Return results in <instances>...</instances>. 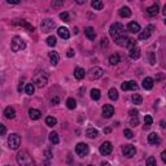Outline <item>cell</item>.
<instances>
[{"label":"cell","mask_w":166,"mask_h":166,"mask_svg":"<svg viewBox=\"0 0 166 166\" xmlns=\"http://www.w3.org/2000/svg\"><path fill=\"white\" fill-rule=\"evenodd\" d=\"M16 160H17V164L20 166H35L34 158L27 151H20L16 156Z\"/></svg>","instance_id":"6da1fadb"},{"label":"cell","mask_w":166,"mask_h":166,"mask_svg":"<svg viewBox=\"0 0 166 166\" xmlns=\"http://www.w3.org/2000/svg\"><path fill=\"white\" fill-rule=\"evenodd\" d=\"M109 32H110V36L114 39V42L117 39H119V38H122V36L126 35L125 34V27H123L122 24H119V22H114V24L110 26Z\"/></svg>","instance_id":"7a4b0ae2"},{"label":"cell","mask_w":166,"mask_h":166,"mask_svg":"<svg viewBox=\"0 0 166 166\" xmlns=\"http://www.w3.org/2000/svg\"><path fill=\"white\" fill-rule=\"evenodd\" d=\"M47 82H48V74L46 71H38V73H35L34 77H32V85L35 87L42 88L47 85Z\"/></svg>","instance_id":"3957f363"},{"label":"cell","mask_w":166,"mask_h":166,"mask_svg":"<svg viewBox=\"0 0 166 166\" xmlns=\"http://www.w3.org/2000/svg\"><path fill=\"white\" fill-rule=\"evenodd\" d=\"M25 47H26V43L22 40L21 36H13L12 42H10V49L13 52H18L21 49H24Z\"/></svg>","instance_id":"277c9868"},{"label":"cell","mask_w":166,"mask_h":166,"mask_svg":"<svg viewBox=\"0 0 166 166\" xmlns=\"http://www.w3.org/2000/svg\"><path fill=\"white\" fill-rule=\"evenodd\" d=\"M8 145L10 149H18L21 145V136L17 134H10L8 136Z\"/></svg>","instance_id":"5b68a950"},{"label":"cell","mask_w":166,"mask_h":166,"mask_svg":"<svg viewBox=\"0 0 166 166\" xmlns=\"http://www.w3.org/2000/svg\"><path fill=\"white\" fill-rule=\"evenodd\" d=\"M115 43H117L119 47H127V48H131V47L135 46V40L131 39V38H129L127 35H125L122 38H119V39H117V40H115Z\"/></svg>","instance_id":"8992f818"},{"label":"cell","mask_w":166,"mask_h":166,"mask_svg":"<svg viewBox=\"0 0 166 166\" xmlns=\"http://www.w3.org/2000/svg\"><path fill=\"white\" fill-rule=\"evenodd\" d=\"M104 74V71L101 68H99V66H95V68H92L90 71H88V78L91 81H96V79H100Z\"/></svg>","instance_id":"52a82bcc"},{"label":"cell","mask_w":166,"mask_h":166,"mask_svg":"<svg viewBox=\"0 0 166 166\" xmlns=\"http://www.w3.org/2000/svg\"><path fill=\"white\" fill-rule=\"evenodd\" d=\"M75 152L78 156L81 157H85L88 154V152H90V148H88V145L86 144V143H78L75 147Z\"/></svg>","instance_id":"ba28073f"},{"label":"cell","mask_w":166,"mask_h":166,"mask_svg":"<svg viewBox=\"0 0 166 166\" xmlns=\"http://www.w3.org/2000/svg\"><path fill=\"white\" fill-rule=\"evenodd\" d=\"M12 25L13 26H18V27H24V29H26L27 31H34L35 29H34V26L32 25H30L27 21H25V20H14L13 22H12Z\"/></svg>","instance_id":"9c48e42d"},{"label":"cell","mask_w":166,"mask_h":166,"mask_svg":"<svg viewBox=\"0 0 166 166\" xmlns=\"http://www.w3.org/2000/svg\"><path fill=\"white\" fill-rule=\"evenodd\" d=\"M112 151H113V145L110 141H104L100 145V148H99V152H100L103 156H108V154L112 153Z\"/></svg>","instance_id":"30bf717a"},{"label":"cell","mask_w":166,"mask_h":166,"mask_svg":"<svg viewBox=\"0 0 166 166\" xmlns=\"http://www.w3.org/2000/svg\"><path fill=\"white\" fill-rule=\"evenodd\" d=\"M53 27H55V22L51 18H46V20L42 22V25H40L42 32H49V31H52Z\"/></svg>","instance_id":"8fae6325"},{"label":"cell","mask_w":166,"mask_h":166,"mask_svg":"<svg viewBox=\"0 0 166 166\" xmlns=\"http://www.w3.org/2000/svg\"><path fill=\"white\" fill-rule=\"evenodd\" d=\"M122 152H123V156H126L127 158H131V157H134L135 156V153H136V149L134 145H125L122 148Z\"/></svg>","instance_id":"7c38bea8"},{"label":"cell","mask_w":166,"mask_h":166,"mask_svg":"<svg viewBox=\"0 0 166 166\" xmlns=\"http://www.w3.org/2000/svg\"><path fill=\"white\" fill-rule=\"evenodd\" d=\"M154 30V26H152V25H149V26H147L145 27V30L144 31H141L140 34H139V39L140 40H145V39H148L149 36H151V34H152V31Z\"/></svg>","instance_id":"4fadbf2b"},{"label":"cell","mask_w":166,"mask_h":166,"mask_svg":"<svg viewBox=\"0 0 166 166\" xmlns=\"http://www.w3.org/2000/svg\"><path fill=\"white\" fill-rule=\"evenodd\" d=\"M123 91H129V90H132V91H136L138 90V85L134 82V81H129V82H123L122 86H121Z\"/></svg>","instance_id":"5bb4252c"},{"label":"cell","mask_w":166,"mask_h":166,"mask_svg":"<svg viewBox=\"0 0 166 166\" xmlns=\"http://www.w3.org/2000/svg\"><path fill=\"white\" fill-rule=\"evenodd\" d=\"M113 114H114L113 105H110V104L104 105V108H103V115H104V117H105V118H110Z\"/></svg>","instance_id":"9a60e30c"},{"label":"cell","mask_w":166,"mask_h":166,"mask_svg":"<svg viewBox=\"0 0 166 166\" xmlns=\"http://www.w3.org/2000/svg\"><path fill=\"white\" fill-rule=\"evenodd\" d=\"M148 143L152 145H158L160 143H161V139H160V136L156 132H151V134L148 135Z\"/></svg>","instance_id":"2e32d148"},{"label":"cell","mask_w":166,"mask_h":166,"mask_svg":"<svg viewBox=\"0 0 166 166\" xmlns=\"http://www.w3.org/2000/svg\"><path fill=\"white\" fill-rule=\"evenodd\" d=\"M129 56H130V58H132V60H138V58L140 57V49L138 48L136 46L131 47L130 51H129Z\"/></svg>","instance_id":"e0dca14e"},{"label":"cell","mask_w":166,"mask_h":166,"mask_svg":"<svg viewBox=\"0 0 166 166\" xmlns=\"http://www.w3.org/2000/svg\"><path fill=\"white\" fill-rule=\"evenodd\" d=\"M85 34H86V36H87L90 40H93V39L96 38L95 29H93V27H91V26H87V27H86V29H85Z\"/></svg>","instance_id":"ac0fdd59"},{"label":"cell","mask_w":166,"mask_h":166,"mask_svg":"<svg viewBox=\"0 0 166 166\" xmlns=\"http://www.w3.org/2000/svg\"><path fill=\"white\" fill-rule=\"evenodd\" d=\"M153 85H154L153 79L151 78V77H147V78L143 79V85H141V86H143V88H144V90H152Z\"/></svg>","instance_id":"d6986e66"},{"label":"cell","mask_w":166,"mask_h":166,"mask_svg":"<svg viewBox=\"0 0 166 166\" xmlns=\"http://www.w3.org/2000/svg\"><path fill=\"white\" fill-rule=\"evenodd\" d=\"M4 115L7 119H13L16 117V110L12 108V107H7L4 110Z\"/></svg>","instance_id":"ffe728a7"},{"label":"cell","mask_w":166,"mask_h":166,"mask_svg":"<svg viewBox=\"0 0 166 166\" xmlns=\"http://www.w3.org/2000/svg\"><path fill=\"white\" fill-rule=\"evenodd\" d=\"M127 30L131 31V32H139L140 31V25L135 21H131L129 25H127Z\"/></svg>","instance_id":"44dd1931"},{"label":"cell","mask_w":166,"mask_h":166,"mask_svg":"<svg viewBox=\"0 0 166 166\" xmlns=\"http://www.w3.org/2000/svg\"><path fill=\"white\" fill-rule=\"evenodd\" d=\"M29 117L31 118V119H34V121H36V119H39L40 117H42V112L40 110H38V109H30L29 110Z\"/></svg>","instance_id":"7402d4cb"},{"label":"cell","mask_w":166,"mask_h":166,"mask_svg":"<svg viewBox=\"0 0 166 166\" xmlns=\"http://www.w3.org/2000/svg\"><path fill=\"white\" fill-rule=\"evenodd\" d=\"M57 34H58L60 38H62V39H65V40L70 38V32H69V30L66 29V27H60L58 31H57Z\"/></svg>","instance_id":"603a6c76"},{"label":"cell","mask_w":166,"mask_h":166,"mask_svg":"<svg viewBox=\"0 0 166 166\" xmlns=\"http://www.w3.org/2000/svg\"><path fill=\"white\" fill-rule=\"evenodd\" d=\"M74 77L77 79H83L86 77V70L83 68H75L74 70Z\"/></svg>","instance_id":"cb8c5ba5"},{"label":"cell","mask_w":166,"mask_h":166,"mask_svg":"<svg viewBox=\"0 0 166 166\" xmlns=\"http://www.w3.org/2000/svg\"><path fill=\"white\" fill-rule=\"evenodd\" d=\"M157 13H158V5L157 4H153V5H151V7L147 8V14L151 16V17L156 16Z\"/></svg>","instance_id":"d4e9b609"},{"label":"cell","mask_w":166,"mask_h":166,"mask_svg":"<svg viewBox=\"0 0 166 166\" xmlns=\"http://www.w3.org/2000/svg\"><path fill=\"white\" fill-rule=\"evenodd\" d=\"M119 16L121 17H123V18H127V17H130L131 16V9L129 8V7H122L119 9Z\"/></svg>","instance_id":"484cf974"},{"label":"cell","mask_w":166,"mask_h":166,"mask_svg":"<svg viewBox=\"0 0 166 166\" xmlns=\"http://www.w3.org/2000/svg\"><path fill=\"white\" fill-rule=\"evenodd\" d=\"M49 141H51L52 144H58L60 143V136L56 131H52L51 134H49Z\"/></svg>","instance_id":"4316f807"},{"label":"cell","mask_w":166,"mask_h":166,"mask_svg":"<svg viewBox=\"0 0 166 166\" xmlns=\"http://www.w3.org/2000/svg\"><path fill=\"white\" fill-rule=\"evenodd\" d=\"M86 135H87V138H90V139H95V138H97L99 132H97L96 129H93V127H90V129L86 131Z\"/></svg>","instance_id":"83f0119b"},{"label":"cell","mask_w":166,"mask_h":166,"mask_svg":"<svg viewBox=\"0 0 166 166\" xmlns=\"http://www.w3.org/2000/svg\"><path fill=\"white\" fill-rule=\"evenodd\" d=\"M49 60H51V64L53 66H56L58 62V55L57 52H49Z\"/></svg>","instance_id":"f1b7e54d"},{"label":"cell","mask_w":166,"mask_h":166,"mask_svg":"<svg viewBox=\"0 0 166 166\" xmlns=\"http://www.w3.org/2000/svg\"><path fill=\"white\" fill-rule=\"evenodd\" d=\"M108 96L110 100H118V91L115 90V88H110L108 92Z\"/></svg>","instance_id":"f546056e"},{"label":"cell","mask_w":166,"mask_h":166,"mask_svg":"<svg viewBox=\"0 0 166 166\" xmlns=\"http://www.w3.org/2000/svg\"><path fill=\"white\" fill-rule=\"evenodd\" d=\"M91 7H92L93 9L100 10V9H103V8H104V3H103V2H100V0H93V2L91 3Z\"/></svg>","instance_id":"4dcf8cb0"},{"label":"cell","mask_w":166,"mask_h":166,"mask_svg":"<svg viewBox=\"0 0 166 166\" xmlns=\"http://www.w3.org/2000/svg\"><path fill=\"white\" fill-rule=\"evenodd\" d=\"M100 97H101L100 91H99L97 88H92V90H91V99H92V100H99Z\"/></svg>","instance_id":"1f68e13d"},{"label":"cell","mask_w":166,"mask_h":166,"mask_svg":"<svg viewBox=\"0 0 166 166\" xmlns=\"http://www.w3.org/2000/svg\"><path fill=\"white\" fill-rule=\"evenodd\" d=\"M66 107H68V109H75V108H77V101H75V99L69 97L68 100H66Z\"/></svg>","instance_id":"d6a6232c"},{"label":"cell","mask_w":166,"mask_h":166,"mask_svg":"<svg viewBox=\"0 0 166 166\" xmlns=\"http://www.w3.org/2000/svg\"><path fill=\"white\" fill-rule=\"evenodd\" d=\"M119 55H117V53H115V55H112V56H110L109 57V64L110 65H117L118 62H119Z\"/></svg>","instance_id":"836d02e7"},{"label":"cell","mask_w":166,"mask_h":166,"mask_svg":"<svg viewBox=\"0 0 166 166\" xmlns=\"http://www.w3.org/2000/svg\"><path fill=\"white\" fill-rule=\"evenodd\" d=\"M35 91V86L32 85V83H27L26 87H25V92L27 93V95H32Z\"/></svg>","instance_id":"e575fe53"},{"label":"cell","mask_w":166,"mask_h":166,"mask_svg":"<svg viewBox=\"0 0 166 166\" xmlns=\"http://www.w3.org/2000/svg\"><path fill=\"white\" fill-rule=\"evenodd\" d=\"M46 123H47V126H49V127H53V126H56V123H57V119L55 118V117H47L46 118Z\"/></svg>","instance_id":"d590c367"},{"label":"cell","mask_w":166,"mask_h":166,"mask_svg":"<svg viewBox=\"0 0 166 166\" xmlns=\"http://www.w3.org/2000/svg\"><path fill=\"white\" fill-rule=\"evenodd\" d=\"M56 43H57V40H56V36H48L47 38V44H48V46L49 47H55V46H56Z\"/></svg>","instance_id":"8d00e7d4"},{"label":"cell","mask_w":166,"mask_h":166,"mask_svg":"<svg viewBox=\"0 0 166 166\" xmlns=\"http://www.w3.org/2000/svg\"><path fill=\"white\" fill-rule=\"evenodd\" d=\"M143 101V97L140 95H138V93H135L134 96H132V103H134L135 105H140Z\"/></svg>","instance_id":"74e56055"},{"label":"cell","mask_w":166,"mask_h":166,"mask_svg":"<svg viewBox=\"0 0 166 166\" xmlns=\"http://www.w3.org/2000/svg\"><path fill=\"white\" fill-rule=\"evenodd\" d=\"M144 123H145L144 129H145V127H149V126L153 123V118L151 117V115H145V117H144Z\"/></svg>","instance_id":"f35d334b"},{"label":"cell","mask_w":166,"mask_h":166,"mask_svg":"<svg viewBox=\"0 0 166 166\" xmlns=\"http://www.w3.org/2000/svg\"><path fill=\"white\" fill-rule=\"evenodd\" d=\"M147 166H157L156 158H154V157H148L147 158Z\"/></svg>","instance_id":"ab89813d"},{"label":"cell","mask_w":166,"mask_h":166,"mask_svg":"<svg viewBox=\"0 0 166 166\" xmlns=\"http://www.w3.org/2000/svg\"><path fill=\"white\" fill-rule=\"evenodd\" d=\"M123 134H125V136L127 138V139H132V138H134V134H132V131L129 130V129H125Z\"/></svg>","instance_id":"60d3db41"},{"label":"cell","mask_w":166,"mask_h":166,"mask_svg":"<svg viewBox=\"0 0 166 166\" xmlns=\"http://www.w3.org/2000/svg\"><path fill=\"white\" fill-rule=\"evenodd\" d=\"M60 18H61L64 22H69V14H68V12L60 13Z\"/></svg>","instance_id":"b9f144b4"},{"label":"cell","mask_w":166,"mask_h":166,"mask_svg":"<svg viewBox=\"0 0 166 166\" xmlns=\"http://www.w3.org/2000/svg\"><path fill=\"white\" fill-rule=\"evenodd\" d=\"M130 123H131V126H138V125H139V118H138V117H131Z\"/></svg>","instance_id":"7bdbcfd3"},{"label":"cell","mask_w":166,"mask_h":166,"mask_svg":"<svg viewBox=\"0 0 166 166\" xmlns=\"http://www.w3.org/2000/svg\"><path fill=\"white\" fill-rule=\"evenodd\" d=\"M5 132H7V127H5L3 123H0V136L5 135Z\"/></svg>","instance_id":"ee69618b"},{"label":"cell","mask_w":166,"mask_h":166,"mask_svg":"<svg viewBox=\"0 0 166 166\" xmlns=\"http://www.w3.org/2000/svg\"><path fill=\"white\" fill-rule=\"evenodd\" d=\"M101 47H108V38H103L101 39Z\"/></svg>","instance_id":"f6af8a7d"},{"label":"cell","mask_w":166,"mask_h":166,"mask_svg":"<svg viewBox=\"0 0 166 166\" xmlns=\"http://www.w3.org/2000/svg\"><path fill=\"white\" fill-rule=\"evenodd\" d=\"M57 7H62V2H55V3H52V8H57Z\"/></svg>","instance_id":"bcb514c9"},{"label":"cell","mask_w":166,"mask_h":166,"mask_svg":"<svg viewBox=\"0 0 166 166\" xmlns=\"http://www.w3.org/2000/svg\"><path fill=\"white\" fill-rule=\"evenodd\" d=\"M130 115H131V117H138V110L131 109V110H130Z\"/></svg>","instance_id":"7dc6e473"},{"label":"cell","mask_w":166,"mask_h":166,"mask_svg":"<svg viewBox=\"0 0 166 166\" xmlns=\"http://www.w3.org/2000/svg\"><path fill=\"white\" fill-rule=\"evenodd\" d=\"M66 56H68V57H73L74 56V49H69V51H68V53H66Z\"/></svg>","instance_id":"c3c4849f"},{"label":"cell","mask_w":166,"mask_h":166,"mask_svg":"<svg viewBox=\"0 0 166 166\" xmlns=\"http://www.w3.org/2000/svg\"><path fill=\"white\" fill-rule=\"evenodd\" d=\"M149 58H151V64H152V65L156 64V58H154V55H153V53H151V56H149Z\"/></svg>","instance_id":"681fc988"},{"label":"cell","mask_w":166,"mask_h":166,"mask_svg":"<svg viewBox=\"0 0 166 166\" xmlns=\"http://www.w3.org/2000/svg\"><path fill=\"white\" fill-rule=\"evenodd\" d=\"M17 90L21 92L22 90H24V81H22V82H20V85H18V88H17Z\"/></svg>","instance_id":"f907efd6"},{"label":"cell","mask_w":166,"mask_h":166,"mask_svg":"<svg viewBox=\"0 0 166 166\" xmlns=\"http://www.w3.org/2000/svg\"><path fill=\"white\" fill-rule=\"evenodd\" d=\"M161 158H162V162H166V151L161 153Z\"/></svg>","instance_id":"816d5d0a"},{"label":"cell","mask_w":166,"mask_h":166,"mask_svg":"<svg viewBox=\"0 0 166 166\" xmlns=\"http://www.w3.org/2000/svg\"><path fill=\"white\" fill-rule=\"evenodd\" d=\"M100 166H110V164H109V162H107V161H103V162L100 164Z\"/></svg>","instance_id":"f5cc1de1"},{"label":"cell","mask_w":166,"mask_h":166,"mask_svg":"<svg viewBox=\"0 0 166 166\" xmlns=\"http://www.w3.org/2000/svg\"><path fill=\"white\" fill-rule=\"evenodd\" d=\"M7 3H8V4H13V5H16V4H20L21 2H10V0H8Z\"/></svg>","instance_id":"db71d44e"},{"label":"cell","mask_w":166,"mask_h":166,"mask_svg":"<svg viewBox=\"0 0 166 166\" xmlns=\"http://www.w3.org/2000/svg\"><path fill=\"white\" fill-rule=\"evenodd\" d=\"M104 132H105V134H109V132H110V129H109V127H107V129H104Z\"/></svg>","instance_id":"11a10c76"},{"label":"cell","mask_w":166,"mask_h":166,"mask_svg":"<svg viewBox=\"0 0 166 166\" xmlns=\"http://www.w3.org/2000/svg\"><path fill=\"white\" fill-rule=\"evenodd\" d=\"M77 3L78 4H85V0H77Z\"/></svg>","instance_id":"9f6ffc18"},{"label":"cell","mask_w":166,"mask_h":166,"mask_svg":"<svg viewBox=\"0 0 166 166\" xmlns=\"http://www.w3.org/2000/svg\"><path fill=\"white\" fill-rule=\"evenodd\" d=\"M88 166H92V165H88Z\"/></svg>","instance_id":"6f0895ef"},{"label":"cell","mask_w":166,"mask_h":166,"mask_svg":"<svg viewBox=\"0 0 166 166\" xmlns=\"http://www.w3.org/2000/svg\"><path fill=\"white\" fill-rule=\"evenodd\" d=\"M5 166H9V165H5Z\"/></svg>","instance_id":"680465c9"}]
</instances>
